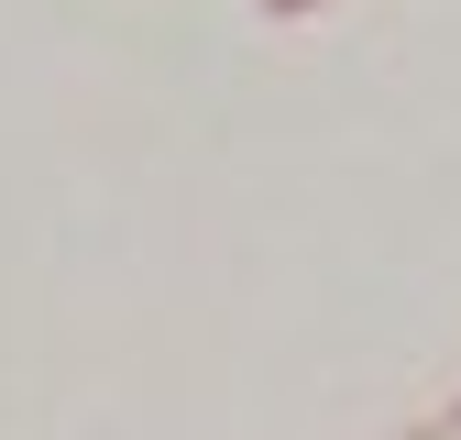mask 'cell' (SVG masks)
<instances>
[{"label":"cell","instance_id":"6da1fadb","mask_svg":"<svg viewBox=\"0 0 461 440\" xmlns=\"http://www.w3.org/2000/svg\"><path fill=\"white\" fill-rule=\"evenodd\" d=\"M253 12H275V23H308V12H330V0H253Z\"/></svg>","mask_w":461,"mask_h":440},{"label":"cell","instance_id":"3957f363","mask_svg":"<svg viewBox=\"0 0 461 440\" xmlns=\"http://www.w3.org/2000/svg\"><path fill=\"white\" fill-rule=\"evenodd\" d=\"M407 440H439V429H407Z\"/></svg>","mask_w":461,"mask_h":440},{"label":"cell","instance_id":"7a4b0ae2","mask_svg":"<svg viewBox=\"0 0 461 440\" xmlns=\"http://www.w3.org/2000/svg\"><path fill=\"white\" fill-rule=\"evenodd\" d=\"M429 429H439V440H461V397H450V418H429Z\"/></svg>","mask_w":461,"mask_h":440}]
</instances>
